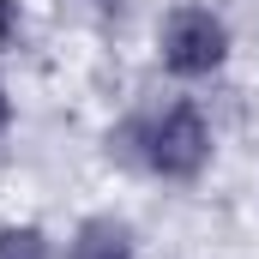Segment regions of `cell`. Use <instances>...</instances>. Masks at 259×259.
<instances>
[{"mask_svg": "<svg viewBox=\"0 0 259 259\" xmlns=\"http://www.w3.org/2000/svg\"><path fill=\"white\" fill-rule=\"evenodd\" d=\"M121 151L139 169L163 175V181H193L199 169L211 163V127H205L199 103L175 97V103H157V109L133 115L121 127Z\"/></svg>", "mask_w": 259, "mask_h": 259, "instance_id": "cell-1", "label": "cell"}, {"mask_svg": "<svg viewBox=\"0 0 259 259\" xmlns=\"http://www.w3.org/2000/svg\"><path fill=\"white\" fill-rule=\"evenodd\" d=\"M157 55L175 78H205L229 61V30L211 6H175L157 30Z\"/></svg>", "mask_w": 259, "mask_h": 259, "instance_id": "cell-2", "label": "cell"}, {"mask_svg": "<svg viewBox=\"0 0 259 259\" xmlns=\"http://www.w3.org/2000/svg\"><path fill=\"white\" fill-rule=\"evenodd\" d=\"M66 259H133V229L121 217H84L66 241Z\"/></svg>", "mask_w": 259, "mask_h": 259, "instance_id": "cell-3", "label": "cell"}, {"mask_svg": "<svg viewBox=\"0 0 259 259\" xmlns=\"http://www.w3.org/2000/svg\"><path fill=\"white\" fill-rule=\"evenodd\" d=\"M0 259H55V247L36 223H6L0 229Z\"/></svg>", "mask_w": 259, "mask_h": 259, "instance_id": "cell-4", "label": "cell"}, {"mask_svg": "<svg viewBox=\"0 0 259 259\" xmlns=\"http://www.w3.org/2000/svg\"><path fill=\"white\" fill-rule=\"evenodd\" d=\"M18 30V0H0V42Z\"/></svg>", "mask_w": 259, "mask_h": 259, "instance_id": "cell-5", "label": "cell"}, {"mask_svg": "<svg viewBox=\"0 0 259 259\" xmlns=\"http://www.w3.org/2000/svg\"><path fill=\"white\" fill-rule=\"evenodd\" d=\"M12 127V97H6V84H0V133Z\"/></svg>", "mask_w": 259, "mask_h": 259, "instance_id": "cell-6", "label": "cell"}]
</instances>
